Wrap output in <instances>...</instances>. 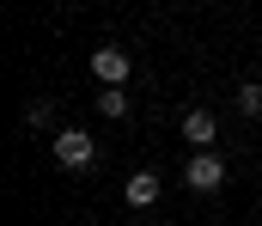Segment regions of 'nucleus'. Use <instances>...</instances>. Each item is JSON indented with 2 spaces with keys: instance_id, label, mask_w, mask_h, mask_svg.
Instances as JSON below:
<instances>
[{
  "instance_id": "nucleus-8",
  "label": "nucleus",
  "mask_w": 262,
  "mask_h": 226,
  "mask_svg": "<svg viewBox=\"0 0 262 226\" xmlns=\"http://www.w3.org/2000/svg\"><path fill=\"white\" fill-rule=\"evenodd\" d=\"M238 110H244V116H256V110H262V86H256V79L238 86Z\"/></svg>"
},
{
  "instance_id": "nucleus-1",
  "label": "nucleus",
  "mask_w": 262,
  "mask_h": 226,
  "mask_svg": "<svg viewBox=\"0 0 262 226\" xmlns=\"http://www.w3.org/2000/svg\"><path fill=\"white\" fill-rule=\"evenodd\" d=\"M183 183H189L195 196H213V190L226 183V159H220V153H195V159L183 165Z\"/></svg>"
},
{
  "instance_id": "nucleus-2",
  "label": "nucleus",
  "mask_w": 262,
  "mask_h": 226,
  "mask_svg": "<svg viewBox=\"0 0 262 226\" xmlns=\"http://www.w3.org/2000/svg\"><path fill=\"white\" fill-rule=\"evenodd\" d=\"M92 159H98L92 135H79V129H61V135H55V165H67V171H85Z\"/></svg>"
},
{
  "instance_id": "nucleus-7",
  "label": "nucleus",
  "mask_w": 262,
  "mask_h": 226,
  "mask_svg": "<svg viewBox=\"0 0 262 226\" xmlns=\"http://www.w3.org/2000/svg\"><path fill=\"white\" fill-rule=\"evenodd\" d=\"M49 116H55L49 98H31V104H25V122H31V129H49Z\"/></svg>"
},
{
  "instance_id": "nucleus-6",
  "label": "nucleus",
  "mask_w": 262,
  "mask_h": 226,
  "mask_svg": "<svg viewBox=\"0 0 262 226\" xmlns=\"http://www.w3.org/2000/svg\"><path fill=\"white\" fill-rule=\"evenodd\" d=\"M98 110L122 122V116H128V92H122V86H110V92H98Z\"/></svg>"
},
{
  "instance_id": "nucleus-5",
  "label": "nucleus",
  "mask_w": 262,
  "mask_h": 226,
  "mask_svg": "<svg viewBox=\"0 0 262 226\" xmlns=\"http://www.w3.org/2000/svg\"><path fill=\"white\" fill-rule=\"evenodd\" d=\"M183 141L189 147H207L213 141V110H183Z\"/></svg>"
},
{
  "instance_id": "nucleus-3",
  "label": "nucleus",
  "mask_w": 262,
  "mask_h": 226,
  "mask_svg": "<svg viewBox=\"0 0 262 226\" xmlns=\"http://www.w3.org/2000/svg\"><path fill=\"white\" fill-rule=\"evenodd\" d=\"M92 74L104 79V92H110V86H122V79L134 74L128 49H116V43H104V49H92Z\"/></svg>"
},
{
  "instance_id": "nucleus-4",
  "label": "nucleus",
  "mask_w": 262,
  "mask_h": 226,
  "mask_svg": "<svg viewBox=\"0 0 262 226\" xmlns=\"http://www.w3.org/2000/svg\"><path fill=\"white\" fill-rule=\"evenodd\" d=\"M122 196H128V208H152V202H159V177H152V171H134Z\"/></svg>"
}]
</instances>
